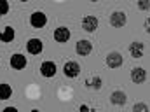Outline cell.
<instances>
[{"label": "cell", "instance_id": "cell-1", "mask_svg": "<svg viewBox=\"0 0 150 112\" xmlns=\"http://www.w3.org/2000/svg\"><path fill=\"white\" fill-rule=\"evenodd\" d=\"M47 21H49V18L42 11H33L30 14V26L32 28H44L47 25Z\"/></svg>", "mask_w": 150, "mask_h": 112}, {"label": "cell", "instance_id": "cell-2", "mask_svg": "<svg viewBox=\"0 0 150 112\" xmlns=\"http://www.w3.org/2000/svg\"><path fill=\"white\" fill-rule=\"evenodd\" d=\"M9 65H11V68H14V70H25L26 65H28V60H26L25 54L14 53V54L11 56V60H9Z\"/></svg>", "mask_w": 150, "mask_h": 112}, {"label": "cell", "instance_id": "cell-3", "mask_svg": "<svg viewBox=\"0 0 150 112\" xmlns=\"http://www.w3.org/2000/svg\"><path fill=\"white\" fill-rule=\"evenodd\" d=\"M58 72V67H56V63L54 61H51V60H45V61H42L40 63V75L42 77H45V79H51V77H54Z\"/></svg>", "mask_w": 150, "mask_h": 112}, {"label": "cell", "instance_id": "cell-4", "mask_svg": "<svg viewBox=\"0 0 150 112\" xmlns=\"http://www.w3.org/2000/svg\"><path fill=\"white\" fill-rule=\"evenodd\" d=\"M126 23H127L126 12H122V11H113L112 14H110V25H112L113 28H122V26H126Z\"/></svg>", "mask_w": 150, "mask_h": 112}, {"label": "cell", "instance_id": "cell-5", "mask_svg": "<svg viewBox=\"0 0 150 112\" xmlns=\"http://www.w3.org/2000/svg\"><path fill=\"white\" fill-rule=\"evenodd\" d=\"M52 37H54V40H56L58 44H67V42L70 40V37H72V32H70V28H67V26H58V28L54 30Z\"/></svg>", "mask_w": 150, "mask_h": 112}, {"label": "cell", "instance_id": "cell-6", "mask_svg": "<svg viewBox=\"0 0 150 112\" xmlns=\"http://www.w3.org/2000/svg\"><path fill=\"white\" fill-rule=\"evenodd\" d=\"M26 51L30 53V54H33V56H37L40 54L42 51H44V42L37 37H32L28 39V42H26Z\"/></svg>", "mask_w": 150, "mask_h": 112}, {"label": "cell", "instance_id": "cell-7", "mask_svg": "<svg viewBox=\"0 0 150 112\" xmlns=\"http://www.w3.org/2000/svg\"><path fill=\"white\" fill-rule=\"evenodd\" d=\"M82 28H84V32H87V34L96 32V28H98V18L93 16V14L84 16V18H82Z\"/></svg>", "mask_w": 150, "mask_h": 112}, {"label": "cell", "instance_id": "cell-8", "mask_svg": "<svg viewBox=\"0 0 150 112\" xmlns=\"http://www.w3.org/2000/svg\"><path fill=\"white\" fill-rule=\"evenodd\" d=\"M122 63H124V58L120 53L112 51L107 54V67L108 68H119V67H122Z\"/></svg>", "mask_w": 150, "mask_h": 112}, {"label": "cell", "instance_id": "cell-9", "mask_svg": "<svg viewBox=\"0 0 150 112\" xmlns=\"http://www.w3.org/2000/svg\"><path fill=\"white\" fill-rule=\"evenodd\" d=\"M63 74L67 75L68 79L79 77V74H80V65H79L77 61H67V63L63 65Z\"/></svg>", "mask_w": 150, "mask_h": 112}, {"label": "cell", "instance_id": "cell-10", "mask_svg": "<svg viewBox=\"0 0 150 112\" xmlns=\"http://www.w3.org/2000/svg\"><path fill=\"white\" fill-rule=\"evenodd\" d=\"M91 51H93V42L87 40V39L79 40L77 46H75V53L79 56H87V54H91Z\"/></svg>", "mask_w": 150, "mask_h": 112}, {"label": "cell", "instance_id": "cell-11", "mask_svg": "<svg viewBox=\"0 0 150 112\" xmlns=\"http://www.w3.org/2000/svg\"><path fill=\"white\" fill-rule=\"evenodd\" d=\"M143 53H145V44L143 42H140V40H134V42H131L129 44V54L133 56V58H142L143 56Z\"/></svg>", "mask_w": 150, "mask_h": 112}, {"label": "cell", "instance_id": "cell-12", "mask_svg": "<svg viewBox=\"0 0 150 112\" xmlns=\"http://www.w3.org/2000/svg\"><path fill=\"white\" fill-rule=\"evenodd\" d=\"M131 81H133L134 84H143V82L147 81V70L142 68V67L133 68V70H131Z\"/></svg>", "mask_w": 150, "mask_h": 112}, {"label": "cell", "instance_id": "cell-13", "mask_svg": "<svg viewBox=\"0 0 150 112\" xmlns=\"http://www.w3.org/2000/svg\"><path fill=\"white\" fill-rule=\"evenodd\" d=\"M16 39V30L12 28V26H4L2 30H0V42H5V44H9V42H12Z\"/></svg>", "mask_w": 150, "mask_h": 112}, {"label": "cell", "instance_id": "cell-14", "mask_svg": "<svg viewBox=\"0 0 150 112\" xmlns=\"http://www.w3.org/2000/svg\"><path fill=\"white\" fill-rule=\"evenodd\" d=\"M110 102H112V105H124V103L127 102V96H126L124 91L115 89L112 95H110Z\"/></svg>", "mask_w": 150, "mask_h": 112}, {"label": "cell", "instance_id": "cell-15", "mask_svg": "<svg viewBox=\"0 0 150 112\" xmlns=\"http://www.w3.org/2000/svg\"><path fill=\"white\" fill-rule=\"evenodd\" d=\"M12 96V88L7 82H0V102H5Z\"/></svg>", "mask_w": 150, "mask_h": 112}, {"label": "cell", "instance_id": "cell-16", "mask_svg": "<svg viewBox=\"0 0 150 112\" xmlns=\"http://www.w3.org/2000/svg\"><path fill=\"white\" fill-rule=\"evenodd\" d=\"M101 86H103V81H101V77H98V75H94V77H91V79L86 81V88H87V89H100Z\"/></svg>", "mask_w": 150, "mask_h": 112}, {"label": "cell", "instance_id": "cell-17", "mask_svg": "<svg viewBox=\"0 0 150 112\" xmlns=\"http://www.w3.org/2000/svg\"><path fill=\"white\" fill-rule=\"evenodd\" d=\"M9 11H11V5H9V2H7V0H0V16H5V14H9Z\"/></svg>", "mask_w": 150, "mask_h": 112}, {"label": "cell", "instance_id": "cell-18", "mask_svg": "<svg viewBox=\"0 0 150 112\" xmlns=\"http://www.w3.org/2000/svg\"><path fill=\"white\" fill-rule=\"evenodd\" d=\"M136 5L140 11H150V0H136Z\"/></svg>", "mask_w": 150, "mask_h": 112}, {"label": "cell", "instance_id": "cell-19", "mask_svg": "<svg viewBox=\"0 0 150 112\" xmlns=\"http://www.w3.org/2000/svg\"><path fill=\"white\" fill-rule=\"evenodd\" d=\"M133 111L134 112H140V111L149 112V105H147V103H134V105H133Z\"/></svg>", "mask_w": 150, "mask_h": 112}, {"label": "cell", "instance_id": "cell-20", "mask_svg": "<svg viewBox=\"0 0 150 112\" xmlns=\"http://www.w3.org/2000/svg\"><path fill=\"white\" fill-rule=\"evenodd\" d=\"M143 26H145V32H147V34H150V18H147V19H145Z\"/></svg>", "mask_w": 150, "mask_h": 112}, {"label": "cell", "instance_id": "cell-21", "mask_svg": "<svg viewBox=\"0 0 150 112\" xmlns=\"http://www.w3.org/2000/svg\"><path fill=\"white\" fill-rule=\"evenodd\" d=\"M79 111H80V112H89V111H93V109H91L89 105H80V107H79Z\"/></svg>", "mask_w": 150, "mask_h": 112}, {"label": "cell", "instance_id": "cell-22", "mask_svg": "<svg viewBox=\"0 0 150 112\" xmlns=\"http://www.w3.org/2000/svg\"><path fill=\"white\" fill-rule=\"evenodd\" d=\"M4 111H5V112H7V111H12V112H16V111H18V107H5Z\"/></svg>", "mask_w": 150, "mask_h": 112}, {"label": "cell", "instance_id": "cell-23", "mask_svg": "<svg viewBox=\"0 0 150 112\" xmlns=\"http://www.w3.org/2000/svg\"><path fill=\"white\" fill-rule=\"evenodd\" d=\"M18 2H28V0H18Z\"/></svg>", "mask_w": 150, "mask_h": 112}, {"label": "cell", "instance_id": "cell-24", "mask_svg": "<svg viewBox=\"0 0 150 112\" xmlns=\"http://www.w3.org/2000/svg\"><path fill=\"white\" fill-rule=\"evenodd\" d=\"M89 2H98V0H89Z\"/></svg>", "mask_w": 150, "mask_h": 112}]
</instances>
